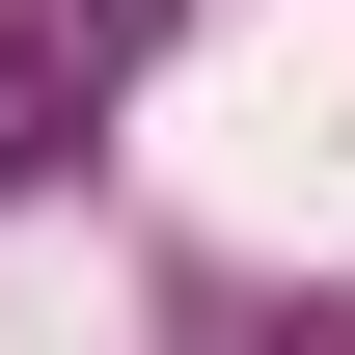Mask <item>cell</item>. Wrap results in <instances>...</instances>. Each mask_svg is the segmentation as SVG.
I'll return each instance as SVG.
<instances>
[{
	"instance_id": "cell-1",
	"label": "cell",
	"mask_w": 355,
	"mask_h": 355,
	"mask_svg": "<svg viewBox=\"0 0 355 355\" xmlns=\"http://www.w3.org/2000/svg\"><path fill=\"white\" fill-rule=\"evenodd\" d=\"M137 55H164V0H0V191L55 164V137H83Z\"/></svg>"
}]
</instances>
